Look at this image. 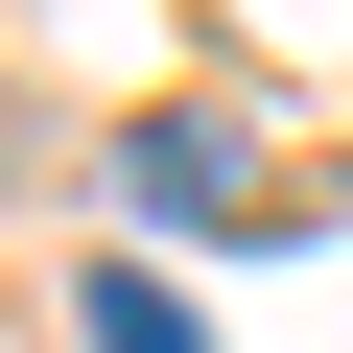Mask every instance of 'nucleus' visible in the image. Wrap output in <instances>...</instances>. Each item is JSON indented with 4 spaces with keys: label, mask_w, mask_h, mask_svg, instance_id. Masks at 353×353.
Wrapping results in <instances>:
<instances>
[{
    "label": "nucleus",
    "mask_w": 353,
    "mask_h": 353,
    "mask_svg": "<svg viewBox=\"0 0 353 353\" xmlns=\"http://www.w3.org/2000/svg\"><path fill=\"white\" fill-rule=\"evenodd\" d=\"M118 189H141V212H212V236H236V212H283V165H259V118H212V94H165V118L118 141Z\"/></svg>",
    "instance_id": "obj_1"
},
{
    "label": "nucleus",
    "mask_w": 353,
    "mask_h": 353,
    "mask_svg": "<svg viewBox=\"0 0 353 353\" xmlns=\"http://www.w3.org/2000/svg\"><path fill=\"white\" fill-rule=\"evenodd\" d=\"M94 353H189V306H165V283H118V259H94Z\"/></svg>",
    "instance_id": "obj_2"
}]
</instances>
